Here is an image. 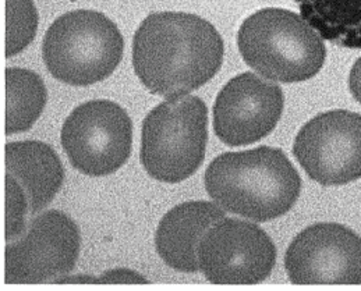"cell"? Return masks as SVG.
<instances>
[{
    "label": "cell",
    "instance_id": "obj_1",
    "mask_svg": "<svg viewBox=\"0 0 361 291\" xmlns=\"http://www.w3.org/2000/svg\"><path fill=\"white\" fill-rule=\"evenodd\" d=\"M224 54L216 28L190 13L149 14L133 39L135 75L151 94L166 99L205 85L219 71Z\"/></svg>",
    "mask_w": 361,
    "mask_h": 291
},
{
    "label": "cell",
    "instance_id": "obj_2",
    "mask_svg": "<svg viewBox=\"0 0 361 291\" xmlns=\"http://www.w3.org/2000/svg\"><path fill=\"white\" fill-rule=\"evenodd\" d=\"M204 181L219 208L258 223L288 213L301 191L299 172L282 149L271 147L216 156Z\"/></svg>",
    "mask_w": 361,
    "mask_h": 291
},
{
    "label": "cell",
    "instance_id": "obj_3",
    "mask_svg": "<svg viewBox=\"0 0 361 291\" xmlns=\"http://www.w3.org/2000/svg\"><path fill=\"white\" fill-rule=\"evenodd\" d=\"M241 58L261 77L279 82H301L324 67L322 37L300 14L278 7L255 11L238 34Z\"/></svg>",
    "mask_w": 361,
    "mask_h": 291
},
{
    "label": "cell",
    "instance_id": "obj_4",
    "mask_svg": "<svg viewBox=\"0 0 361 291\" xmlns=\"http://www.w3.org/2000/svg\"><path fill=\"white\" fill-rule=\"evenodd\" d=\"M123 52L124 39L118 25L94 10L63 14L49 27L42 44L48 71L73 87H88L112 75Z\"/></svg>",
    "mask_w": 361,
    "mask_h": 291
},
{
    "label": "cell",
    "instance_id": "obj_5",
    "mask_svg": "<svg viewBox=\"0 0 361 291\" xmlns=\"http://www.w3.org/2000/svg\"><path fill=\"white\" fill-rule=\"evenodd\" d=\"M208 144V109L198 97L168 99L142 121L140 159L162 182H180L202 165Z\"/></svg>",
    "mask_w": 361,
    "mask_h": 291
},
{
    "label": "cell",
    "instance_id": "obj_6",
    "mask_svg": "<svg viewBox=\"0 0 361 291\" xmlns=\"http://www.w3.org/2000/svg\"><path fill=\"white\" fill-rule=\"evenodd\" d=\"M61 140L74 169L91 177L114 175L131 152V118L112 101H90L66 118Z\"/></svg>",
    "mask_w": 361,
    "mask_h": 291
},
{
    "label": "cell",
    "instance_id": "obj_7",
    "mask_svg": "<svg viewBox=\"0 0 361 291\" xmlns=\"http://www.w3.org/2000/svg\"><path fill=\"white\" fill-rule=\"evenodd\" d=\"M276 264V247L261 228L247 221L224 218L204 235L198 265L214 285H258Z\"/></svg>",
    "mask_w": 361,
    "mask_h": 291
},
{
    "label": "cell",
    "instance_id": "obj_8",
    "mask_svg": "<svg viewBox=\"0 0 361 291\" xmlns=\"http://www.w3.org/2000/svg\"><path fill=\"white\" fill-rule=\"evenodd\" d=\"M81 234L61 211L34 218L23 235L4 249V282L42 283L70 273L78 259Z\"/></svg>",
    "mask_w": 361,
    "mask_h": 291
},
{
    "label": "cell",
    "instance_id": "obj_9",
    "mask_svg": "<svg viewBox=\"0 0 361 291\" xmlns=\"http://www.w3.org/2000/svg\"><path fill=\"white\" fill-rule=\"evenodd\" d=\"M293 154L310 178L324 187L361 178V115L329 111L301 127Z\"/></svg>",
    "mask_w": 361,
    "mask_h": 291
},
{
    "label": "cell",
    "instance_id": "obj_10",
    "mask_svg": "<svg viewBox=\"0 0 361 291\" xmlns=\"http://www.w3.org/2000/svg\"><path fill=\"white\" fill-rule=\"evenodd\" d=\"M293 285H361V238L339 223H317L292 241L285 256Z\"/></svg>",
    "mask_w": 361,
    "mask_h": 291
},
{
    "label": "cell",
    "instance_id": "obj_11",
    "mask_svg": "<svg viewBox=\"0 0 361 291\" xmlns=\"http://www.w3.org/2000/svg\"><path fill=\"white\" fill-rule=\"evenodd\" d=\"M285 109L282 88L254 73L232 78L214 105V131L229 147H244L269 135Z\"/></svg>",
    "mask_w": 361,
    "mask_h": 291
},
{
    "label": "cell",
    "instance_id": "obj_12",
    "mask_svg": "<svg viewBox=\"0 0 361 291\" xmlns=\"http://www.w3.org/2000/svg\"><path fill=\"white\" fill-rule=\"evenodd\" d=\"M224 218L226 215L222 208L205 201H188L175 206L157 229L155 245L159 256L178 272L200 271V244L207 232Z\"/></svg>",
    "mask_w": 361,
    "mask_h": 291
},
{
    "label": "cell",
    "instance_id": "obj_13",
    "mask_svg": "<svg viewBox=\"0 0 361 291\" xmlns=\"http://www.w3.org/2000/svg\"><path fill=\"white\" fill-rule=\"evenodd\" d=\"M6 175L24 188L30 213L45 209L61 191L64 171L59 155L41 141L8 142L4 148Z\"/></svg>",
    "mask_w": 361,
    "mask_h": 291
},
{
    "label": "cell",
    "instance_id": "obj_14",
    "mask_svg": "<svg viewBox=\"0 0 361 291\" xmlns=\"http://www.w3.org/2000/svg\"><path fill=\"white\" fill-rule=\"evenodd\" d=\"M300 16L334 45L361 49V0H295Z\"/></svg>",
    "mask_w": 361,
    "mask_h": 291
},
{
    "label": "cell",
    "instance_id": "obj_15",
    "mask_svg": "<svg viewBox=\"0 0 361 291\" xmlns=\"http://www.w3.org/2000/svg\"><path fill=\"white\" fill-rule=\"evenodd\" d=\"M48 89L42 78L27 68H6V135L28 131L42 115Z\"/></svg>",
    "mask_w": 361,
    "mask_h": 291
},
{
    "label": "cell",
    "instance_id": "obj_16",
    "mask_svg": "<svg viewBox=\"0 0 361 291\" xmlns=\"http://www.w3.org/2000/svg\"><path fill=\"white\" fill-rule=\"evenodd\" d=\"M38 23L32 0H6V58L18 55L34 41Z\"/></svg>",
    "mask_w": 361,
    "mask_h": 291
},
{
    "label": "cell",
    "instance_id": "obj_17",
    "mask_svg": "<svg viewBox=\"0 0 361 291\" xmlns=\"http://www.w3.org/2000/svg\"><path fill=\"white\" fill-rule=\"evenodd\" d=\"M30 204L24 188L11 175H6V241L17 238L25 229Z\"/></svg>",
    "mask_w": 361,
    "mask_h": 291
},
{
    "label": "cell",
    "instance_id": "obj_18",
    "mask_svg": "<svg viewBox=\"0 0 361 291\" xmlns=\"http://www.w3.org/2000/svg\"><path fill=\"white\" fill-rule=\"evenodd\" d=\"M97 283H134V285H147L148 280L141 276L140 273L126 269V268H121V269H112L104 275H101L97 279Z\"/></svg>",
    "mask_w": 361,
    "mask_h": 291
},
{
    "label": "cell",
    "instance_id": "obj_19",
    "mask_svg": "<svg viewBox=\"0 0 361 291\" xmlns=\"http://www.w3.org/2000/svg\"><path fill=\"white\" fill-rule=\"evenodd\" d=\"M349 89L353 98L361 104V58L356 60L349 74Z\"/></svg>",
    "mask_w": 361,
    "mask_h": 291
},
{
    "label": "cell",
    "instance_id": "obj_20",
    "mask_svg": "<svg viewBox=\"0 0 361 291\" xmlns=\"http://www.w3.org/2000/svg\"><path fill=\"white\" fill-rule=\"evenodd\" d=\"M61 280H56V283H97L95 279L88 276H71V278H59Z\"/></svg>",
    "mask_w": 361,
    "mask_h": 291
}]
</instances>
